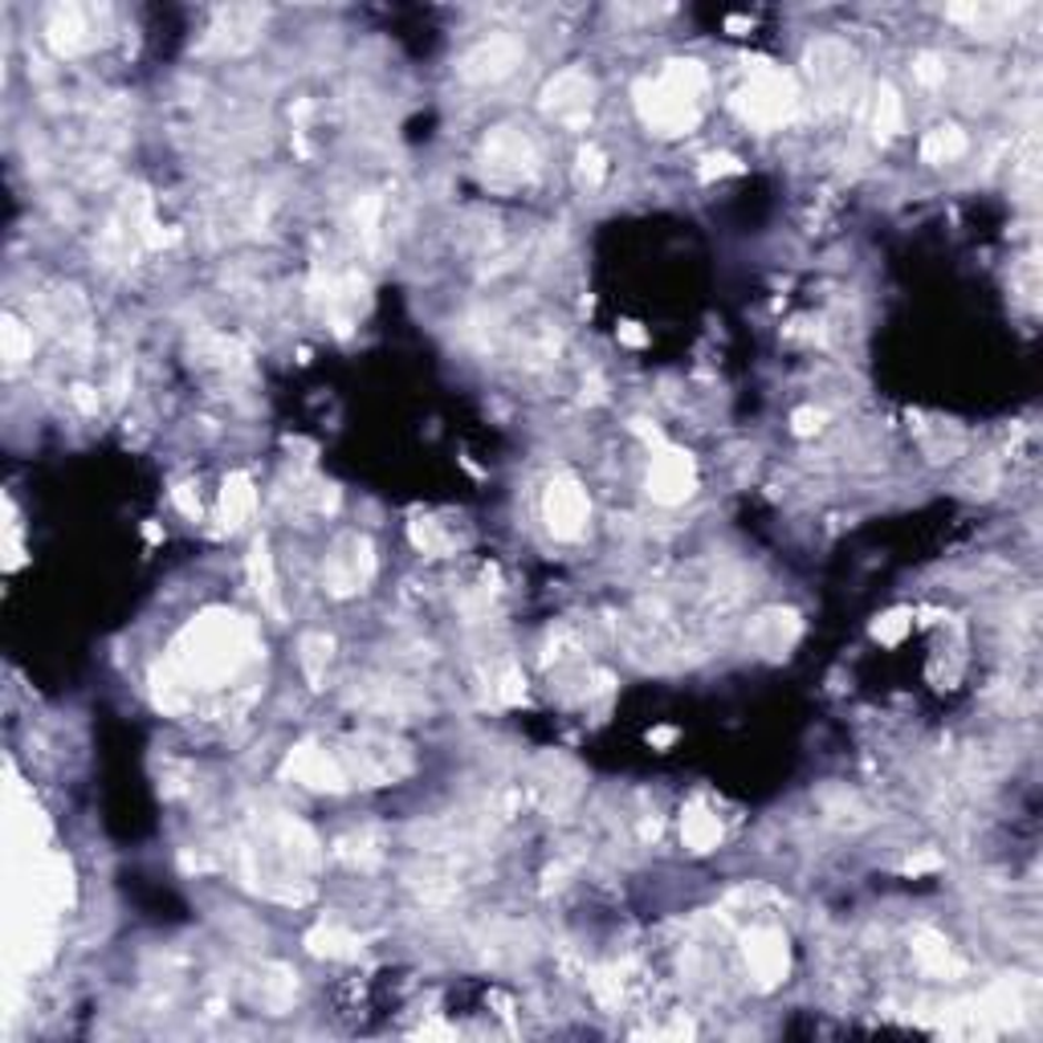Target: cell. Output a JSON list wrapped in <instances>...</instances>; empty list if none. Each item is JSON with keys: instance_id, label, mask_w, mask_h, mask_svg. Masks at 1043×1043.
I'll return each mask as SVG.
<instances>
[{"instance_id": "1", "label": "cell", "mask_w": 1043, "mask_h": 1043, "mask_svg": "<svg viewBox=\"0 0 1043 1043\" xmlns=\"http://www.w3.org/2000/svg\"><path fill=\"white\" fill-rule=\"evenodd\" d=\"M253 653H257V636H253L249 620L216 607V612H204L180 632L167 668L188 689H213V685H225L228 677H237L241 665Z\"/></svg>"}, {"instance_id": "2", "label": "cell", "mask_w": 1043, "mask_h": 1043, "mask_svg": "<svg viewBox=\"0 0 1043 1043\" xmlns=\"http://www.w3.org/2000/svg\"><path fill=\"white\" fill-rule=\"evenodd\" d=\"M799 99L804 94H799L795 74H787L779 65H758L750 82L734 94V111L758 131H770V126L791 123L795 111H799Z\"/></svg>"}, {"instance_id": "3", "label": "cell", "mask_w": 1043, "mask_h": 1043, "mask_svg": "<svg viewBox=\"0 0 1043 1043\" xmlns=\"http://www.w3.org/2000/svg\"><path fill=\"white\" fill-rule=\"evenodd\" d=\"M632 99H636L641 123L648 126L653 135H665V139L689 135L693 126L702 123V102L677 94V90L665 86L661 78H644V82H636Z\"/></svg>"}, {"instance_id": "4", "label": "cell", "mask_w": 1043, "mask_h": 1043, "mask_svg": "<svg viewBox=\"0 0 1043 1043\" xmlns=\"http://www.w3.org/2000/svg\"><path fill=\"white\" fill-rule=\"evenodd\" d=\"M481 172L493 184H522L539 172V147L514 126H493L481 143Z\"/></svg>"}, {"instance_id": "5", "label": "cell", "mask_w": 1043, "mask_h": 1043, "mask_svg": "<svg viewBox=\"0 0 1043 1043\" xmlns=\"http://www.w3.org/2000/svg\"><path fill=\"white\" fill-rule=\"evenodd\" d=\"M807 74H811V86L819 90V99L836 106L856 90V74H860V58L848 41L840 38H824L807 50Z\"/></svg>"}, {"instance_id": "6", "label": "cell", "mask_w": 1043, "mask_h": 1043, "mask_svg": "<svg viewBox=\"0 0 1043 1043\" xmlns=\"http://www.w3.org/2000/svg\"><path fill=\"white\" fill-rule=\"evenodd\" d=\"M591 106H595V78L587 70H579V65L559 70L542 86V114L571 126V131H583L591 123Z\"/></svg>"}, {"instance_id": "7", "label": "cell", "mask_w": 1043, "mask_h": 1043, "mask_svg": "<svg viewBox=\"0 0 1043 1043\" xmlns=\"http://www.w3.org/2000/svg\"><path fill=\"white\" fill-rule=\"evenodd\" d=\"M371 575H376V546L364 534H342L327 554V571H323L327 591L347 600V595H359Z\"/></svg>"}, {"instance_id": "8", "label": "cell", "mask_w": 1043, "mask_h": 1043, "mask_svg": "<svg viewBox=\"0 0 1043 1043\" xmlns=\"http://www.w3.org/2000/svg\"><path fill=\"white\" fill-rule=\"evenodd\" d=\"M522 58H526L522 41L498 33V38H485V41H478V45H469V50L457 58V74L466 78V82H473V86H485V82H502V78L514 74L518 65H522Z\"/></svg>"}, {"instance_id": "9", "label": "cell", "mask_w": 1043, "mask_h": 1043, "mask_svg": "<svg viewBox=\"0 0 1043 1043\" xmlns=\"http://www.w3.org/2000/svg\"><path fill=\"white\" fill-rule=\"evenodd\" d=\"M282 775H286V779H294V783H303V787H310V791L339 795V791H347V787H351L347 763H342L339 755L323 750V746H315V742H306V746H298V750H289Z\"/></svg>"}, {"instance_id": "10", "label": "cell", "mask_w": 1043, "mask_h": 1043, "mask_svg": "<svg viewBox=\"0 0 1043 1043\" xmlns=\"http://www.w3.org/2000/svg\"><path fill=\"white\" fill-rule=\"evenodd\" d=\"M542 514H546V526H551L554 539H579L591 518L587 490L575 478H554L546 498H542Z\"/></svg>"}, {"instance_id": "11", "label": "cell", "mask_w": 1043, "mask_h": 1043, "mask_svg": "<svg viewBox=\"0 0 1043 1043\" xmlns=\"http://www.w3.org/2000/svg\"><path fill=\"white\" fill-rule=\"evenodd\" d=\"M742 954H746V967H750V974H755V982L763 991L779 986V982L787 979V970H791L787 938H783V930H775V926H758V930L746 933Z\"/></svg>"}, {"instance_id": "12", "label": "cell", "mask_w": 1043, "mask_h": 1043, "mask_svg": "<svg viewBox=\"0 0 1043 1043\" xmlns=\"http://www.w3.org/2000/svg\"><path fill=\"white\" fill-rule=\"evenodd\" d=\"M265 29V9L257 4H233V9H221L204 38V50L208 53H245L257 45Z\"/></svg>"}, {"instance_id": "13", "label": "cell", "mask_w": 1043, "mask_h": 1043, "mask_svg": "<svg viewBox=\"0 0 1043 1043\" xmlns=\"http://www.w3.org/2000/svg\"><path fill=\"white\" fill-rule=\"evenodd\" d=\"M693 490H697L693 457L681 453V449H661V453L653 457V469H648V493H653V502L681 505Z\"/></svg>"}, {"instance_id": "14", "label": "cell", "mask_w": 1043, "mask_h": 1043, "mask_svg": "<svg viewBox=\"0 0 1043 1043\" xmlns=\"http://www.w3.org/2000/svg\"><path fill=\"white\" fill-rule=\"evenodd\" d=\"M45 38H50L53 50L65 53V58L90 50V45H94V29H90L86 9H78V4H58V9H50Z\"/></svg>"}, {"instance_id": "15", "label": "cell", "mask_w": 1043, "mask_h": 1043, "mask_svg": "<svg viewBox=\"0 0 1043 1043\" xmlns=\"http://www.w3.org/2000/svg\"><path fill=\"white\" fill-rule=\"evenodd\" d=\"M799 632H804V624H799V616L795 612H783V607H770V612H763V616L750 624V644H755L763 656H787L791 653V644L799 641Z\"/></svg>"}, {"instance_id": "16", "label": "cell", "mask_w": 1043, "mask_h": 1043, "mask_svg": "<svg viewBox=\"0 0 1043 1043\" xmlns=\"http://www.w3.org/2000/svg\"><path fill=\"white\" fill-rule=\"evenodd\" d=\"M913 958H918V967L926 970V974H933V979H958V974H962V962H958L950 942H945L938 930L913 933Z\"/></svg>"}, {"instance_id": "17", "label": "cell", "mask_w": 1043, "mask_h": 1043, "mask_svg": "<svg viewBox=\"0 0 1043 1043\" xmlns=\"http://www.w3.org/2000/svg\"><path fill=\"white\" fill-rule=\"evenodd\" d=\"M249 579H253V591H257V600H262V607L269 612L274 620H282L286 612H282V600H277V575H274V554H269V542L257 539L249 551Z\"/></svg>"}, {"instance_id": "18", "label": "cell", "mask_w": 1043, "mask_h": 1043, "mask_svg": "<svg viewBox=\"0 0 1043 1043\" xmlns=\"http://www.w3.org/2000/svg\"><path fill=\"white\" fill-rule=\"evenodd\" d=\"M872 131H877V139H892L906 131V102L889 82L872 90Z\"/></svg>"}, {"instance_id": "19", "label": "cell", "mask_w": 1043, "mask_h": 1043, "mask_svg": "<svg viewBox=\"0 0 1043 1043\" xmlns=\"http://www.w3.org/2000/svg\"><path fill=\"white\" fill-rule=\"evenodd\" d=\"M656 78H661L665 86L677 90V94L693 99V102H702L705 90H709V74H705V65L693 62V58H673V62H668Z\"/></svg>"}, {"instance_id": "20", "label": "cell", "mask_w": 1043, "mask_h": 1043, "mask_svg": "<svg viewBox=\"0 0 1043 1043\" xmlns=\"http://www.w3.org/2000/svg\"><path fill=\"white\" fill-rule=\"evenodd\" d=\"M253 505H257L253 481L245 478V473H233V478L225 481V490H221V522H225L228 530H237L241 522L253 514Z\"/></svg>"}, {"instance_id": "21", "label": "cell", "mask_w": 1043, "mask_h": 1043, "mask_svg": "<svg viewBox=\"0 0 1043 1043\" xmlns=\"http://www.w3.org/2000/svg\"><path fill=\"white\" fill-rule=\"evenodd\" d=\"M306 945H310V954L315 958H339V962L359 958V938H355L351 930L335 926V921H327V926H318V930L306 933Z\"/></svg>"}, {"instance_id": "22", "label": "cell", "mask_w": 1043, "mask_h": 1043, "mask_svg": "<svg viewBox=\"0 0 1043 1043\" xmlns=\"http://www.w3.org/2000/svg\"><path fill=\"white\" fill-rule=\"evenodd\" d=\"M967 131L954 123L945 126H933L930 135L921 139V155H926V164H954V160H962L967 155Z\"/></svg>"}, {"instance_id": "23", "label": "cell", "mask_w": 1043, "mask_h": 1043, "mask_svg": "<svg viewBox=\"0 0 1043 1043\" xmlns=\"http://www.w3.org/2000/svg\"><path fill=\"white\" fill-rule=\"evenodd\" d=\"M1015 13H1019L1015 4H954V9H950V21L967 25L970 33H994V29L1003 25V21H1011Z\"/></svg>"}, {"instance_id": "24", "label": "cell", "mask_w": 1043, "mask_h": 1043, "mask_svg": "<svg viewBox=\"0 0 1043 1043\" xmlns=\"http://www.w3.org/2000/svg\"><path fill=\"white\" fill-rule=\"evenodd\" d=\"M681 836H685V843H689L693 852H709V848H717V840H722V824H717L714 811L689 807V811L681 816Z\"/></svg>"}, {"instance_id": "25", "label": "cell", "mask_w": 1043, "mask_h": 1043, "mask_svg": "<svg viewBox=\"0 0 1043 1043\" xmlns=\"http://www.w3.org/2000/svg\"><path fill=\"white\" fill-rule=\"evenodd\" d=\"M294 994H298V982H294V974L289 970H269V974H262V982H257V1003L269 1011V1015H282L289 1003H294Z\"/></svg>"}, {"instance_id": "26", "label": "cell", "mask_w": 1043, "mask_h": 1043, "mask_svg": "<svg viewBox=\"0 0 1043 1043\" xmlns=\"http://www.w3.org/2000/svg\"><path fill=\"white\" fill-rule=\"evenodd\" d=\"M408 534H412L416 551H425L428 559H440V554L457 551V534L453 530H444V522H432V518H416Z\"/></svg>"}, {"instance_id": "27", "label": "cell", "mask_w": 1043, "mask_h": 1043, "mask_svg": "<svg viewBox=\"0 0 1043 1043\" xmlns=\"http://www.w3.org/2000/svg\"><path fill=\"white\" fill-rule=\"evenodd\" d=\"M327 665H330V641L323 636V632H306L303 636V668H306V677H310L315 689H323Z\"/></svg>"}, {"instance_id": "28", "label": "cell", "mask_w": 1043, "mask_h": 1043, "mask_svg": "<svg viewBox=\"0 0 1043 1043\" xmlns=\"http://www.w3.org/2000/svg\"><path fill=\"white\" fill-rule=\"evenodd\" d=\"M0 342H4V359H9V367H21L33 355V335H29L17 318H4V327H0Z\"/></svg>"}, {"instance_id": "29", "label": "cell", "mask_w": 1043, "mask_h": 1043, "mask_svg": "<svg viewBox=\"0 0 1043 1043\" xmlns=\"http://www.w3.org/2000/svg\"><path fill=\"white\" fill-rule=\"evenodd\" d=\"M607 176V160L600 147H583L579 152V164H575V180L583 184V188H600Z\"/></svg>"}, {"instance_id": "30", "label": "cell", "mask_w": 1043, "mask_h": 1043, "mask_svg": "<svg viewBox=\"0 0 1043 1043\" xmlns=\"http://www.w3.org/2000/svg\"><path fill=\"white\" fill-rule=\"evenodd\" d=\"M909 624H913L909 612H884V616L872 624V636H877L880 644H897L909 632Z\"/></svg>"}, {"instance_id": "31", "label": "cell", "mask_w": 1043, "mask_h": 1043, "mask_svg": "<svg viewBox=\"0 0 1043 1043\" xmlns=\"http://www.w3.org/2000/svg\"><path fill=\"white\" fill-rule=\"evenodd\" d=\"M913 74H918L921 86H942V82H945V62L938 58V53H921L918 62H913Z\"/></svg>"}, {"instance_id": "32", "label": "cell", "mask_w": 1043, "mask_h": 1043, "mask_svg": "<svg viewBox=\"0 0 1043 1043\" xmlns=\"http://www.w3.org/2000/svg\"><path fill=\"white\" fill-rule=\"evenodd\" d=\"M738 172H742V164L734 160V155H726V152H722V155H705V160H702V176H705V180H714V176H738Z\"/></svg>"}, {"instance_id": "33", "label": "cell", "mask_w": 1043, "mask_h": 1043, "mask_svg": "<svg viewBox=\"0 0 1043 1043\" xmlns=\"http://www.w3.org/2000/svg\"><path fill=\"white\" fill-rule=\"evenodd\" d=\"M824 420H828V416L819 412V408H799V412L791 416L795 437H811V432H819V428H824Z\"/></svg>"}, {"instance_id": "34", "label": "cell", "mask_w": 1043, "mask_h": 1043, "mask_svg": "<svg viewBox=\"0 0 1043 1043\" xmlns=\"http://www.w3.org/2000/svg\"><path fill=\"white\" fill-rule=\"evenodd\" d=\"M930 868H942V856H938V852H921V856H913V860H909V865H906V872H913V877H918V872H930Z\"/></svg>"}, {"instance_id": "35", "label": "cell", "mask_w": 1043, "mask_h": 1043, "mask_svg": "<svg viewBox=\"0 0 1043 1043\" xmlns=\"http://www.w3.org/2000/svg\"><path fill=\"white\" fill-rule=\"evenodd\" d=\"M70 396H74V403H78V408H82V412H99V396H94V388H86V384H78V388L70 391Z\"/></svg>"}, {"instance_id": "36", "label": "cell", "mask_w": 1043, "mask_h": 1043, "mask_svg": "<svg viewBox=\"0 0 1043 1043\" xmlns=\"http://www.w3.org/2000/svg\"><path fill=\"white\" fill-rule=\"evenodd\" d=\"M172 498H176V505H180V510H184V514H188V518H196V514H201V502L192 498V485H180V490L172 493Z\"/></svg>"}, {"instance_id": "37", "label": "cell", "mask_w": 1043, "mask_h": 1043, "mask_svg": "<svg viewBox=\"0 0 1043 1043\" xmlns=\"http://www.w3.org/2000/svg\"><path fill=\"white\" fill-rule=\"evenodd\" d=\"M620 342H628V347H644V342H648V335H644L636 323H624V327H620Z\"/></svg>"}]
</instances>
